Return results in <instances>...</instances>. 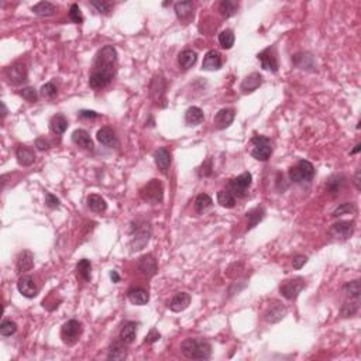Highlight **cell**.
Returning a JSON list of instances; mask_svg holds the SVG:
<instances>
[{
  "label": "cell",
  "instance_id": "27",
  "mask_svg": "<svg viewBox=\"0 0 361 361\" xmlns=\"http://www.w3.org/2000/svg\"><path fill=\"white\" fill-rule=\"evenodd\" d=\"M16 158L19 161V164L23 167H29L35 161V154L31 149H29L27 146H19L16 150Z\"/></svg>",
  "mask_w": 361,
  "mask_h": 361
},
{
  "label": "cell",
  "instance_id": "19",
  "mask_svg": "<svg viewBox=\"0 0 361 361\" xmlns=\"http://www.w3.org/2000/svg\"><path fill=\"white\" fill-rule=\"evenodd\" d=\"M72 141H74V144H76L78 147L88 150V151H93V149H95L93 141H92V138L89 136V133L86 130H84V128L75 130L74 133H72Z\"/></svg>",
  "mask_w": 361,
  "mask_h": 361
},
{
  "label": "cell",
  "instance_id": "42",
  "mask_svg": "<svg viewBox=\"0 0 361 361\" xmlns=\"http://www.w3.org/2000/svg\"><path fill=\"white\" fill-rule=\"evenodd\" d=\"M16 331H17V325L13 320L6 319V320L1 322V325H0V333H1V336L9 337V336H13Z\"/></svg>",
  "mask_w": 361,
  "mask_h": 361
},
{
  "label": "cell",
  "instance_id": "52",
  "mask_svg": "<svg viewBox=\"0 0 361 361\" xmlns=\"http://www.w3.org/2000/svg\"><path fill=\"white\" fill-rule=\"evenodd\" d=\"M199 175L201 177H209L212 175V161L211 159H206L202 164V167L199 168Z\"/></svg>",
  "mask_w": 361,
  "mask_h": 361
},
{
  "label": "cell",
  "instance_id": "47",
  "mask_svg": "<svg viewBox=\"0 0 361 361\" xmlns=\"http://www.w3.org/2000/svg\"><path fill=\"white\" fill-rule=\"evenodd\" d=\"M90 6L96 9L97 13H100V14H109V11L112 9V3L110 1H92L90 3Z\"/></svg>",
  "mask_w": 361,
  "mask_h": 361
},
{
  "label": "cell",
  "instance_id": "50",
  "mask_svg": "<svg viewBox=\"0 0 361 361\" xmlns=\"http://www.w3.org/2000/svg\"><path fill=\"white\" fill-rule=\"evenodd\" d=\"M161 339V334H159V331L157 329H151L149 331V334L146 336V340H144V343L146 344H154L155 341H158Z\"/></svg>",
  "mask_w": 361,
  "mask_h": 361
},
{
  "label": "cell",
  "instance_id": "49",
  "mask_svg": "<svg viewBox=\"0 0 361 361\" xmlns=\"http://www.w3.org/2000/svg\"><path fill=\"white\" fill-rule=\"evenodd\" d=\"M357 309H359V302L346 303V305L343 306V309H341V313H343V316L349 318V316H353V315L357 312Z\"/></svg>",
  "mask_w": 361,
  "mask_h": 361
},
{
  "label": "cell",
  "instance_id": "9",
  "mask_svg": "<svg viewBox=\"0 0 361 361\" xmlns=\"http://www.w3.org/2000/svg\"><path fill=\"white\" fill-rule=\"evenodd\" d=\"M162 183L159 182L158 180H151L140 191V195L143 198V201L146 202H151V203H158L162 201Z\"/></svg>",
  "mask_w": 361,
  "mask_h": 361
},
{
  "label": "cell",
  "instance_id": "45",
  "mask_svg": "<svg viewBox=\"0 0 361 361\" xmlns=\"http://www.w3.org/2000/svg\"><path fill=\"white\" fill-rule=\"evenodd\" d=\"M41 95L45 97V99H54L55 96L58 95V88L54 82H47L45 85H43L41 88Z\"/></svg>",
  "mask_w": 361,
  "mask_h": 361
},
{
  "label": "cell",
  "instance_id": "28",
  "mask_svg": "<svg viewBox=\"0 0 361 361\" xmlns=\"http://www.w3.org/2000/svg\"><path fill=\"white\" fill-rule=\"evenodd\" d=\"M174 9H175V14H177V17L180 19V22H185V20H188V19H189V17L192 16L193 1H191V0H186V1H178V3H175Z\"/></svg>",
  "mask_w": 361,
  "mask_h": 361
},
{
  "label": "cell",
  "instance_id": "8",
  "mask_svg": "<svg viewBox=\"0 0 361 361\" xmlns=\"http://www.w3.org/2000/svg\"><path fill=\"white\" fill-rule=\"evenodd\" d=\"M165 90H167V82L164 76L161 74H155L150 85V93L152 100L162 107L165 106Z\"/></svg>",
  "mask_w": 361,
  "mask_h": 361
},
{
  "label": "cell",
  "instance_id": "31",
  "mask_svg": "<svg viewBox=\"0 0 361 361\" xmlns=\"http://www.w3.org/2000/svg\"><path fill=\"white\" fill-rule=\"evenodd\" d=\"M203 120H205V115H203V110L201 107L192 106L185 113V121L189 126H198L202 123Z\"/></svg>",
  "mask_w": 361,
  "mask_h": 361
},
{
  "label": "cell",
  "instance_id": "13",
  "mask_svg": "<svg viewBox=\"0 0 361 361\" xmlns=\"http://www.w3.org/2000/svg\"><path fill=\"white\" fill-rule=\"evenodd\" d=\"M137 268L138 271L147 278H151L157 274L158 271V264H157V260L152 254H146L143 255L140 260L137 261Z\"/></svg>",
  "mask_w": 361,
  "mask_h": 361
},
{
  "label": "cell",
  "instance_id": "14",
  "mask_svg": "<svg viewBox=\"0 0 361 361\" xmlns=\"http://www.w3.org/2000/svg\"><path fill=\"white\" fill-rule=\"evenodd\" d=\"M17 289H19V292L22 294L23 297L29 298V299L35 298L37 297V294H38L37 282H35V279L30 275L20 276V279H19V282H17Z\"/></svg>",
  "mask_w": 361,
  "mask_h": 361
},
{
  "label": "cell",
  "instance_id": "6",
  "mask_svg": "<svg viewBox=\"0 0 361 361\" xmlns=\"http://www.w3.org/2000/svg\"><path fill=\"white\" fill-rule=\"evenodd\" d=\"M251 155L258 161H267L272 154V147H271V141L270 138L264 137V136H254L251 138Z\"/></svg>",
  "mask_w": 361,
  "mask_h": 361
},
{
  "label": "cell",
  "instance_id": "43",
  "mask_svg": "<svg viewBox=\"0 0 361 361\" xmlns=\"http://www.w3.org/2000/svg\"><path fill=\"white\" fill-rule=\"evenodd\" d=\"M343 289H344V292H346L350 298L359 299V297H360V281H351V282H347Z\"/></svg>",
  "mask_w": 361,
  "mask_h": 361
},
{
  "label": "cell",
  "instance_id": "16",
  "mask_svg": "<svg viewBox=\"0 0 361 361\" xmlns=\"http://www.w3.org/2000/svg\"><path fill=\"white\" fill-rule=\"evenodd\" d=\"M234 116H236V113H234L233 109H222L216 113L213 124L217 130H223L233 123Z\"/></svg>",
  "mask_w": 361,
  "mask_h": 361
},
{
  "label": "cell",
  "instance_id": "55",
  "mask_svg": "<svg viewBox=\"0 0 361 361\" xmlns=\"http://www.w3.org/2000/svg\"><path fill=\"white\" fill-rule=\"evenodd\" d=\"M35 147L38 150H41V151H44V150L50 149V143H48L45 138H38V140L35 141Z\"/></svg>",
  "mask_w": 361,
  "mask_h": 361
},
{
  "label": "cell",
  "instance_id": "46",
  "mask_svg": "<svg viewBox=\"0 0 361 361\" xmlns=\"http://www.w3.org/2000/svg\"><path fill=\"white\" fill-rule=\"evenodd\" d=\"M69 19L75 23V24H81L84 22V16H82V11L79 9V6L74 3L69 9Z\"/></svg>",
  "mask_w": 361,
  "mask_h": 361
},
{
  "label": "cell",
  "instance_id": "24",
  "mask_svg": "<svg viewBox=\"0 0 361 361\" xmlns=\"http://www.w3.org/2000/svg\"><path fill=\"white\" fill-rule=\"evenodd\" d=\"M189 303H191V295L186 292H180L171 299L168 308L172 312H182L189 306Z\"/></svg>",
  "mask_w": 361,
  "mask_h": 361
},
{
  "label": "cell",
  "instance_id": "48",
  "mask_svg": "<svg viewBox=\"0 0 361 361\" xmlns=\"http://www.w3.org/2000/svg\"><path fill=\"white\" fill-rule=\"evenodd\" d=\"M20 96H23V99H26L27 102H35L37 100V90L31 88V86H27V88H23L20 90Z\"/></svg>",
  "mask_w": 361,
  "mask_h": 361
},
{
  "label": "cell",
  "instance_id": "26",
  "mask_svg": "<svg viewBox=\"0 0 361 361\" xmlns=\"http://www.w3.org/2000/svg\"><path fill=\"white\" fill-rule=\"evenodd\" d=\"M261 85H263V76L258 74V72H253V74L248 75L244 81L241 82L240 89H241L244 93H251V92L257 90Z\"/></svg>",
  "mask_w": 361,
  "mask_h": 361
},
{
  "label": "cell",
  "instance_id": "57",
  "mask_svg": "<svg viewBox=\"0 0 361 361\" xmlns=\"http://www.w3.org/2000/svg\"><path fill=\"white\" fill-rule=\"evenodd\" d=\"M110 278H112V281H113L115 284H117V282L120 281V276L117 274V271H110Z\"/></svg>",
  "mask_w": 361,
  "mask_h": 361
},
{
  "label": "cell",
  "instance_id": "23",
  "mask_svg": "<svg viewBox=\"0 0 361 361\" xmlns=\"http://www.w3.org/2000/svg\"><path fill=\"white\" fill-rule=\"evenodd\" d=\"M96 138H97V141L100 143V144H103V146H106V147H110V149H113V147H116L117 146V136L116 133H115V130L110 127H102L99 131H97V134H96Z\"/></svg>",
  "mask_w": 361,
  "mask_h": 361
},
{
  "label": "cell",
  "instance_id": "18",
  "mask_svg": "<svg viewBox=\"0 0 361 361\" xmlns=\"http://www.w3.org/2000/svg\"><path fill=\"white\" fill-rule=\"evenodd\" d=\"M222 64H223V61H222L220 53L216 51V50H211V51L206 53L205 58H203L202 69H205V71H217V69L222 68Z\"/></svg>",
  "mask_w": 361,
  "mask_h": 361
},
{
  "label": "cell",
  "instance_id": "32",
  "mask_svg": "<svg viewBox=\"0 0 361 361\" xmlns=\"http://www.w3.org/2000/svg\"><path fill=\"white\" fill-rule=\"evenodd\" d=\"M50 127L51 131L57 136L64 134L65 130L68 128V120L65 119L64 115H55V116L50 120Z\"/></svg>",
  "mask_w": 361,
  "mask_h": 361
},
{
  "label": "cell",
  "instance_id": "2",
  "mask_svg": "<svg viewBox=\"0 0 361 361\" xmlns=\"http://www.w3.org/2000/svg\"><path fill=\"white\" fill-rule=\"evenodd\" d=\"M182 354L189 360H209L212 356V346L208 340L199 339H185L180 343Z\"/></svg>",
  "mask_w": 361,
  "mask_h": 361
},
{
  "label": "cell",
  "instance_id": "29",
  "mask_svg": "<svg viewBox=\"0 0 361 361\" xmlns=\"http://www.w3.org/2000/svg\"><path fill=\"white\" fill-rule=\"evenodd\" d=\"M198 61V54L193 50H183L182 53L178 55V64L182 69H189Z\"/></svg>",
  "mask_w": 361,
  "mask_h": 361
},
{
  "label": "cell",
  "instance_id": "22",
  "mask_svg": "<svg viewBox=\"0 0 361 361\" xmlns=\"http://www.w3.org/2000/svg\"><path fill=\"white\" fill-rule=\"evenodd\" d=\"M137 326L138 323L133 322V320H128L123 325V328L120 330V341L123 344H131L134 340H136V336H137Z\"/></svg>",
  "mask_w": 361,
  "mask_h": 361
},
{
  "label": "cell",
  "instance_id": "56",
  "mask_svg": "<svg viewBox=\"0 0 361 361\" xmlns=\"http://www.w3.org/2000/svg\"><path fill=\"white\" fill-rule=\"evenodd\" d=\"M353 183H354V186H356V189H357V191H360V189H361V185H360V170L356 171V174H354V180H353Z\"/></svg>",
  "mask_w": 361,
  "mask_h": 361
},
{
  "label": "cell",
  "instance_id": "35",
  "mask_svg": "<svg viewBox=\"0 0 361 361\" xmlns=\"http://www.w3.org/2000/svg\"><path fill=\"white\" fill-rule=\"evenodd\" d=\"M126 357H127V350L124 349L121 343L116 341L109 347V353H107L109 360H124Z\"/></svg>",
  "mask_w": 361,
  "mask_h": 361
},
{
  "label": "cell",
  "instance_id": "51",
  "mask_svg": "<svg viewBox=\"0 0 361 361\" xmlns=\"http://www.w3.org/2000/svg\"><path fill=\"white\" fill-rule=\"evenodd\" d=\"M45 205H47L48 208H51V209H57V208L60 206V199H58L55 195L48 192V193L45 195Z\"/></svg>",
  "mask_w": 361,
  "mask_h": 361
},
{
  "label": "cell",
  "instance_id": "12",
  "mask_svg": "<svg viewBox=\"0 0 361 361\" xmlns=\"http://www.w3.org/2000/svg\"><path fill=\"white\" fill-rule=\"evenodd\" d=\"M354 233V223L353 222H337L330 227L329 234L334 240L344 241L350 239Z\"/></svg>",
  "mask_w": 361,
  "mask_h": 361
},
{
  "label": "cell",
  "instance_id": "37",
  "mask_svg": "<svg viewBox=\"0 0 361 361\" xmlns=\"http://www.w3.org/2000/svg\"><path fill=\"white\" fill-rule=\"evenodd\" d=\"M212 198L208 193H201V195H198V198L195 201V209H196V212L199 213L206 212L208 209L212 208Z\"/></svg>",
  "mask_w": 361,
  "mask_h": 361
},
{
  "label": "cell",
  "instance_id": "5",
  "mask_svg": "<svg viewBox=\"0 0 361 361\" xmlns=\"http://www.w3.org/2000/svg\"><path fill=\"white\" fill-rule=\"evenodd\" d=\"M305 287H306V281L302 276H295V278L284 281L279 285V292L284 298L292 301V299H297L298 295L302 292V289Z\"/></svg>",
  "mask_w": 361,
  "mask_h": 361
},
{
  "label": "cell",
  "instance_id": "34",
  "mask_svg": "<svg viewBox=\"0 0 361 361\" xmlns=\"http://www.w3.org/2000/svg\"><path fill=\"white\" fill-rule=\"evenodd\" d=\"M344 182H346V178L343 177V175H333V177H330L328 182H326V189L329 193L331 195H337L341 189H343V186H344Z\"/></svg>",
  "mask_w": 361,
  "mask_h": 361
},
{
  "label": "cell",
  "instance_id": "44",
  "mask_svg": "<svg viewBox=\"0 0 361 361\" xmlns=\"http://www.w3.org/2000/svg\"><path fill=\"white\" fill-rule=\"evenodd\" d=\"M356 212V206L350 202H346V203H341L339 208H336L334 209V212H333V217H339V216H343V214H350V213H354Z\"/></svg>",
  "mask_w": 361,
  "mask_h": 361
},
{
  "label": "cell",
  "instance_id": "10",
  "mask_svg": "<svg viewBox=\"0 0 361 361\" xmlns=\"http://www.w3.org/2000/svg\"><path fill=\"white\" fill-rule=\"evenodd\" d=\"M251 182H253V177L250 172H243L241 175H239L237 178L230 180L229 183V188H230V192L239 196V198H244L247 195V191L248 188L251 186Z\"/></svg>",
  "mask_w": 361,
  "mask_h": 361
},
{
  "label": "cell",
  "instance_id": "3",
  "mask_svg": "<svg viewBox=\"0 0 361 361\" xmlns=\"http://www.w3.org/2000/svg\"><path fill=\"white\" fill-rule=\"evenodd\" d=\"M131 245L133 250H143L146 245L149 244L150 236H151V226L147 222L136 220L131 223Z\"/></svg>",
  "mask_w": 361,
  "mask_h": 361
},
{
  "label": "cell",
  "instance_id": "38",
  "mask_svg": "<svg viewBox=\"0 0 361 361\" xmlns=\"http://www.w3.org/2000/svg\"><path fill=\"white\" fill-rule=\"evenodd\" d=\"M217 202L226 209H232L236 205V198L230 191H219L217 192Z\"/></svg>",
  "mask_w": 361,
  "mask_h": 361
},
{
  "label": "cell",
  "instance_id": "39",
  "mask_svg": "<svg viewBox=\"0 0 361 361\" xmlns=\"http://www.w3.org/2000/svg\"><path fill=\"white\" fill-rule=\"evenodd\" d=\"M239 9V3H236L233 0H223L219 6V10L222 13L223 17H232L233 14H236V11Z\"/></svg>",
  "mask_w": 361,
  "mask_h": 361
},
{
  "label": "cell",
  "instance_id": "17",
  "mask_svg": "<svg viewBox=\"0 0 361 361\" xmlns=\"http://www.w3.org/2000/svg\"><path fill=\"white\" fill-rule=\"evenodd\" d=\"M287 312V308L284 305L275 302L274 305H271V306L267 308V310L264 312V319H266L268 323H278V322H281L282 319L285 318Z\"/></svg>",
  "mask_w": 361,
  "mask_h": 361
},
{
  "label": "cell",
  "instance_id": "53",
  "mask_svg": "<svg viewBox=\"0 0 361 361\" xmlns=\"http://www.w3.org/2000/svg\"><path fill=\"white\" fill-rule=\"evenodd\" d=\"M306 261H308V257H305V255H295L294 260H292V266H294L295 270H301L302 267L306 264Z\"/></svg>",
  "mask_w": 361,
  "mask_h": 361
},
{
  "label": "cell",
  "instance_id": "40",
  "mask_svg": "<svg viewBox=\"0 0 361 361\" xmlns=\"http://www.w3.org/2000/svg\"><path fill=\"white\" fill-rule=\"evenodd\" d=\"M219 44L224 50H230L234 45V32L232 30H223L219 34Z\"/></svg>",
  "mask_w": 361,
  "mask_h": 361
},
{
  "label": "cell",
  "instance_id": "21",
  "mask_svg": "<svg viewBox=\"0 0 361 361\" xmlns=\"http://www.w3.org/2000/svg\"><path fill=\"white\" fill-rule=\"evenodd\" d=\"M154 161H155V165L158 167V170L164 174H167L171 167V152L168 149L165 147H161L155 152H154Z\"/></svg>",
  "mask_w": 361,
  "mask_h": 361
},
{
  "label": "cell",
  "instance_id": "4",
  "mask_svg": "<svg viewBox=\"0 0 361 361\" xmlns=\"http://www.w3.org/2000/svg\"><path fill=\"white\" fill-rule=\"evenodd\" d=\"M315 177V167L306 159H301L289 170V178L295 183H308Z\"/></svg>",
  "mask_w": 361,
  "mask_h": 361
},
{
  "label": "cell",
  "instance_id": "54",
  "mask_svg": "<svg viewBox=\"0 0 361 361\" xmlns=\"http://www.w3.org/2000/svg\"><path fill=\"white\" fill-rule=\"evenodd\" d=\"M78 116H79V119H82V120H86V119H96V117H99V113H96L93 110H81Z\"/></svg>",
  "mask_w": 361,
  "mask_h": 361
},
{
  "label": "cell",
  "instance_id": "30",
  "mask_svg": "<svg viewBox=\"0 0 361 361\" xmlns=\"http://www.w3.org/2000/svg\"><path fill=\"white\" fill-rule=\"evenodd\" d=\"M88 208L95 213H103L106 212L107 209V203L106 201L100 196V195H96V193H92L88 196Z\"/></svg>",
  "mask_w": 361,
  "mask_h": 361
},
{
  "label": "cell",
  "instance_id": "7",
  "mask_svg": "<svg viewBox=\"0 0 361 361\" xmlns=\"http://www.w3.org/2000/svg\"><path fill=\"white\" fill-rule=\"evenodd\" d=\"M81 334H82V323L75 320V319L68 320L66 323H64V326L61 329V339L68 346L75 344L79 340Z\"/></svg>",
  "mask_w": 361,
  "mask_h": 361
},
{
  "label": "cell",
  "instance_id": "58",
  "mask_svg": "<svg viewBox=\"0 0 361 361\" xmlns=\"http://www.w3.org/2000/svg\"><path fill=\"white\" fill-rule=\"evenodd\" d=\"M7 115V109H6V105H4V102H1V117L4 119Z\"/></svg>",
  "mask_w": 361,
  "mask_h": 361
},
{
  "label": "cell",
  "instance_id": "1",
  "mask_svg": "<svg viewBox=\"0 0 361 361\" xmlns=\"http://www.w3.org/2000/svg\"><path fill=\"white\" fill-rule=\"evenodd\" d=\"M117 51L113 45L102 47L95 57L92 72L89 75V86L93 89L106 88L115 78Z\"/></svg>",
  "mask_w": 361,
  "mask_h": 361
},
{
  "label": "cell",
  "instance_id": "41",
  "mask_svg": "<svg viewBox=\"0 0 361 361\" xmlns=\"http://www.w3.org/2000/svg\"><path fill=\"white\" fill-rule=\"evenodd\" d=\"M264 217V209L261 208H255L253 211L247 212V219H248V229H253L257 226L258 222H261Z\"/></svg>",
  "mask_w": 361,
  "mask_h": 361
},
{
  "label": "cell",
  "instance_id": "25",
  "mask_svg": "<svg viewBox=\"0 0 361 361\" xmlns=\"http://www.w3.org/2000/svg\"><path fill=\"white\" fill-rule=\"evenodd\" d=\"M34 266V255L31 251L29 250H24L20 254L17 255V261H16V268H17V272L22 274L26 271H30Z\"/></svg>",
  "mask_w": 361,
  "mask_h": 361
},
{
  "label": "cell",
  "instance_id": "11",
  "mask_svg": "<svg viewBox=\"0 0 361 361\" xmlns=\"http://www.w3.org/2000/svg\"><path fill=\"white\" fill-rule=\"evenodd\" d=\"M27 66L23 62H14L6 69V78L11 85H22L23 82L27 81Z\"/></svg>",
  "mask_w": 361,
  "mask_h": 361
},
{
  "label": "cell",
  "instance_id": "15",
  "mask_svg": "<svg viewBox=\"0 0 361 361\" xmlns=\"http://www.w3.org/2000/svg\"><path fill=\"white\" fill-rule=\"evenodd\" d=\"M257 58L260 60V62L266 71H272V72L278 71V61H276V54L274 48H266L264 51H261L257 55Z\"/></svg>",
  "mask_w": 361,
  "mask_h": 361
},
{
  "label": "cell",
  "instance_id": "59",
  "mask_svg": "<svg viewBox=\"0 0 361 361\" xmlns=\"http://www.w3.org/2000/svg\"><path fill=\"white\" fill-rule=\"evenodd\" d=\"M360 147H361L360 144H357V146H356V149L351 151V154H356V152H359V151H360Z\"/></svg>",
  "mask_w": 361,
  "mask_h": 361
},
{
  "label": "cell",
  "instance_id": "36",
  "mask_svg": "<svg viewBox=\"0 0 361 361\" xmlns=\"http://www.w3.org/2000/svg\"><path fill=\"white\" fill-rule=\"evenodd\" d=\"M76 272H78V276L81 279H84L85 282H88L90 279V275H92V264L89 260H81L76 266Z\"/></svg>",
  "mask_w": 361,
  "mask_h": 361
},
{
  "label": "cell",
  "instance_id": "20",
  "mask_svg": "<svg viewBox=\"0 0 361 361\" xmlns=\"http://www.w3.org/2000/svg\"><path fill=\"white\" fill-rule=\"evenodd\" d=\"M127 298L133 305L143 306V305H147V302L150 301V294L144 288H130L127 291Z\"/></svg>",
  "mask_w": 361,
  "mask_h": 361
},
{
  "label": "cell",
  "instance_id": "33",
  "mask_svg": "<svg viewBox=\"0 0 361 361\" xmlns=\"http://www.w3.org/2000/svg\"><path fill=\"white\" fill-rule=\"evenodd\" d=\"M57 10V7L50 1H40L35 6H32V13L40 17H50Z\"/></svg>",
  "mask_w": 361,
  "mask_h": 361
}]
</instances>
